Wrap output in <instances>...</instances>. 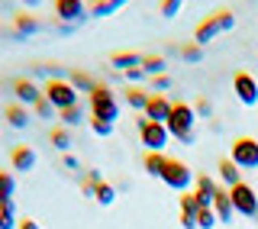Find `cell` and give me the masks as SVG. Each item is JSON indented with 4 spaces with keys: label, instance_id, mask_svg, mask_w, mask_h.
Here are the masks:
<instances>
[{
    "label": "cell",
    "instance_id": "obj_12",
    "mask_svg": "<svg viewBox=\"0 0 258 229\" xmlns=\"http://www.w3.org/2000/svg\"><path fill=\"white\" fill-rule=\"evenodd\" d=\"M13 94H16V103H23V107H36L42 100V87H36L29 78L13 81Z\"/></svg>",
    "mask_w": 258,
    "mask_h": 229
},
{
    "label": "cell",
    "instance_id": "obj_6",
    "mask_svg": "<svg viewBox=\"0 0 258 229\" xmlns=\"http://www.w3.org/2000/svg\"><path fill=\"white\" fill-rule=\"evenodd\" d=\"M136 129H139V142H142L149 152H165V149H168V139H171V136H168V129L161 126V123H152V120L139 117Z\"/></svg>",
    "mask_w": 258,
    "mask_h": 229
},
{
    "label": "cell",
    "instance_id": "obj_36",
    "mask_svg": "<svg viewBox=\"0 0 258 229\" xmlns=\"http://www.w3.org/2000/svg\"><path fill=\"white\" fill-rule=\"evenodd\" d=\"M91 129L97 136H113V123H103V120H94L91 117Z\"/></svg>",
    "mask_w": 258,
    "mask_h": 229
},
{
    "label": "cell",
    "instance_id": "obj_34",
    "mask_svg": "<svg viewBox=\"0 0 258 229\" xmlns=\"http://www.w3.org/2000/svg\"><path fill=\"white\" fill-rule=\"evenodd\" d=\"M181 4H184V0H161L158 10H161V16H168V20H171V16L181 13Z\"/></svg>",
    "mask_w": 258,
    "mask_h": 229
},
{
    "label": "cell",
    "instance_id": "obj_37",
    "mask_svg": "<svg viewBox=\"0 0 258 229\" xmlns=\"http://www.w3.org/2000/svg\"><path fill=\"white\" fill-rule=\"evenodd\" d=\"M152 87H155V94H165L168 87H171V78H168V75H155V78H152Z\"/></svg>",
    "mask_w": 258,
    "mask_h": 229
},
{
    "label": "cell",
    "instance_id": "obj_20",
    "mask_svg": "<svg viewBox=\"0 0 258 229\" xmlns=\"http://www.w3.org/2000/svg\"><path fill=\"white\" fill-rule=\"evenodd\" d=\"M216 175H220V181H223L226 187H236V184L242 181V175H239V168H236V165H232V161H229V158H223V161H220V168H216Z\"/></svg>",
    "mask_w": 258,
    "mask_h": 229
},
{
    "label": "cell",
    "instance_id": "obj_18",
    "mask_svg": "<svg viewBox=\"0 0 258 229\" xmlns=\"http://www.w3.org/2000/svg\"><path fill=\"white\" fill-rule=\"evenodd\" d=\"M110 65L116 71H129V68H139L142 65V55L139 52H116V55H110Z\"/></svg>",
    "mask_w": 258,
    "mask_h": 229
},
{
    "label": "cell",
    "instance_id": "obj_31",
    "mask_svg": "<svg viewBox=\"0 0 258 229\" xmlns=\"http://www.w3.org/2000/svg\"><path fill=\"white\" fill-rule=\"evenodd\" d=\"M100 181H103V178H100V171L91 168V171L84 175V181H81V191H84L87 197H94V194H97V184H100Z\"/></svg>",
    "mask_w": 258,
    "mask_h": 229
},
{
    "label": "cell",
    "instance_id": "obj_14",
    "mask_svg": "<svg viewBox=\"0 0 258 229\" xmlns=\"http://www.w3.org/2000/svg\"><path fill=\"white\" fill-rule=\"evenodd\" d=\"M194 194H197V200H200V207H213V194H216V187L220 184H213V178L210 175H197L194 178Z\"/></svg>",
    "mask_w": 258,
    "mask_h": 229
},
{
    "label": "cell",
    "instance_id": "obj_8",
    "mask_svg": "<svg viewBox=\"0 0 258 229\" xmlns=\"http://www.w3.org/2000/svg\"><path fill=\"white\" fill-rule=\"evenodd\" d=\"M194 171L184 165L181 158H168V165H165V175H161V181H165L168 187H171V191H190V184H194Z\"/></svg>",
    "mask_w": 258,
    "mask_h": 229
},
{
    "label": "cell",
    "instance_id": "obj_28",
    "mask_svg": "<svg viewBox=\"0 0 258 229\" xmlns=\"http://www.w3.org/2000/svg\"><path fill=\"white\" fill-rule=\"evenodd\" d=\"M13 210H16V203H0V229H16L20 223H16V216H13Z\"/></svg>",
    "mask_w": 258,
    "mask_h": 229
},
{
    "label": "cell",
    "instance_id": "obj_40",
    "mask_svg": "<svg viewBox=\"0 0 258 229\" xmlns=\"http://www.w3.org/2000/svg\"><path fill=\"white\" fill-rule=\"evenodd\" d=\"M64 168H75V171H78V168H81V161L75 158V155H64Z\"/></svg>",
    "mask_w": 258,
    "mask_h": 229
},
{
    "label": "cell",
    "instance_id": "obj_42",
    "mask_svg": "<svg viewBox=\"0 0 258 229\" xmlns=\"http://www.w3.org/2000/svg\"><path fill=\"white\" fill-rule=\"evenodd\" d=\"M23 4H26V7H36V4H39V0H23Z\"/></svg>",
    "mask_w": 258,
    "mask_h": 229
},
{
    "label": "cell",
    "instance_id": "obj_29",
    "mask_svg": "<svg viewBox=\"0 0 258 229\" xmlns=\"http://www.w3.org/2000/svg\"><path fill=\"white\" fill-rule=\"evenodd\" d=\"M213 226H220V216L213 213V207H200V213H197V229H213Z\"/></svg>",
    "mask_w": 258,
    "mask_h": 229
},
{
    "label": "cell",
    "instance_id": "obj_30",
    "mask_svg": "<svg viewBox=\"0 0 258 229\" xmlns=\"http://www.w3.org/2000/svg\"><path fill=\"white\" fill-rule=\"evenodd\" d=\"M94 200H97V203H103V207H110V203L116 200V187H110L107 181H100V184H97V194H94Z\"/></svg>",
    "mask_w": 258,
    "mask_h": 229
},
{
    "label": "cell",
    "instance_id": "obj_32",
    "mask_svg": "<svg viewBox=\"0 0 258 229\" xmlns=\"http://www.w3.org/2000/svg\"><path fill=\"white\" fill-rule=\"evenodd\" d=\"M84 120V110H81V103L78 107H68V110H61L58 113V123H64V126H75V123Z\"/></svg>",
    "mask_w": 258,
    "mask_h": 229
},
{
    "label": "cell",
    "instance_id": "obj_3",
    "mask_svg": "<svg viewBox=\"0 0 258 229\" xmlns=\"http://www.w3.org/2000/svg\"><path fill=\"white\" fill-rule=\"evenodd\" d=\"M232 26H236V16H232V10H216V13H210L207 20L197 26V32H194V42H197V45H207V42H213L220 32L232 29Z\"/></svg>",
    "mask_w": 258,
    "mask_h": 229
},
{
    "label": "cell",
    "instance_id": "obj_2",
    "mask_svg": "<svg viewBox=\"0 0 258 229\" xmlns=\"http://www.w3.org/2000/svg\"><path fill=\"white\" fill-rule=\"evenodd\" d=\"M87 110H91L94 120L116 123V117H119V100H116V94H113L107 84H97L94 91L87 94Z\"/></svg>",
    "mask_w": 258,
    "mask_h": 229
},
{
    "label": "cell",
    "instance_id": "obj_21",
    "mask_svg": "<svg viewBox=\"0 0 258 229\" xmlns=\"http://www.w3.org/2000/svg\"><path fill=\"white\" fill-rule=\"evenodd\" d=\"M48 142H52L58 152L68 155V149H71V133L64 126H52V129H48Z\"/></svg>",
    "mask_w": 258,
    "mask_h": 229
},
{
    "label": "cell",
    "instance_id": "obj_35",
    "mask_svg": "<svg viewBox=\"0 0 258 229\" xmlns=\"http://www.w3.org/2000/svg\"><path fill=\"white\" fill-rule=\"evenodd\" d=\"M32 110H36V117H42V120H52V117H58V110H55L52 103L45 100V97H42V100H39V103H36Z\"/></svg>",
    "mask_w": 258,
    "mask_h": 229
},
{
    "label": "cell",
    "instance_id": "obj_16",
    "mask_svg": "<svg viewBox=\"0 0 258 229\" xmlns=\"http://www.w3.org/2000/svg\"><path fill=\"white\" fill-rule=\"evenodd\" d=\"M4 120L10 123L13 129H26V126H29V110L23 107V103H7V110H4Z\"/></svg>",
    "mask_w": 258,
    "mask_h": 229
},
{
    "label": "cell",
    "instance_id": "obj_4",
    "mask_svg": "<svg viewBox=\"0 0 258 229\" xmlns=\"http://www.w3.org/2000/svg\"><path fill=\"white\" fill-rule=\"evenodd\" d=\"M42 97L48 103H52L55 110H68V107H78V91L68 84V81H61V78H48L45 81V87H42Z\"/></svg>",
    "mask_w": 258,
    "mask_h": 229
},
{
    "label": "cell",
    "instance_id": "obj_27",
    "mask_svg": "<svg viewBox=\"0 0 258 229\" xmlns=\"http://www.w3.org/2000/svg\"><path fill=\"white\" fill-rule=\"evenodd\" d=\"M142 71L145 75H161V71H165V59H161V55H142Z\"/></svg>",
    "mask_w": 258,
    "mask_h": 229
},
{
    "label": "cell",
    "instance_id": "obj_1",
    "mask_svg": "<svg viewBox=\"0 0 258 229\" xmlns=\"http://www.w3.org/2000/svg\"><path fill=\"white\" fill-rule=\"evenodd\" d=\"M194 123H197V113H194L190 103H187V100H174L171 117H168L165 129H168V136H171V139H177V142H184V145H190V142H194Z\"/></svg>",
    "mask_w": 258,
    "mask_h": 229
},
{
    "label": "cell",
    "instance_id": "obj_41",
    "mask_svg": "<svg viewBox=\"0 0 258 229\" xmlns=\"http://www.w3.org/2000/svg\"><path fill=\"white\" fill-rule=\"evenodd\" d=\"M16 229H39V223H36V219H20V226H16Z\"/></svg>",
    "mask_w": 258,
    "mask_h": 229
},
{
    "label": "cell",
    "instance_id": "obj_9",
    "mask_svg": "<svg viewBox=\"0 0 258 229\" xmlns=\"http://www.w3.org/2000/svg\"><path fill=\"white\" fill-rule=\"evenodd\" d=\"M232 91H236V97L245 107H255L258 103V81L248 75V71H236V78H232Z\"/></svg>",
    "mask_w": 258,
    "mask_h": 229
},
{
    "label": "cell",
    "instance_id": "obj_19",
    "mask_svg": "<svg viewBox=\"0 0 258 229\" xmlns=\"http://www.w3.org/2000/svg\"><path fill=\"white\" fill-rule=\"evenodd\" d=\"M68 84L75 87L78 94H81V91H84V94H91L94 87H97V81H94L91 75H87V71H68Z\"/></svg>",
    "mask_w": 258,
    "mask_h": 229
},
{
    "label": "cell",
    "instance_id": "obj_15",
    "mask_svg": "<svg viewBox=\"0 0 258 229\" xmlns=\"http://www.w3.org/2000/svg\"><path fill=\"white\" fill-rule=\"evenodd\" d=\"M10 165H13V171H32V165H36L32 145H16V149L10 152Z\"/></svg>",
    "mask_w": 258,
    "mask_h": 229
},
{
    "label": "cell",
    "instance_id": "obj_24",
    "mask_svg": "<svg viewBox=\"0 0 258 229\" xmlns=\"http://www.w3.org/2000/svg\"><path fill=\"white\" fill-rule=\"evenodd\" d=\"M32 32H39V20L32 13H20L16 16V36H32Z\"/></svg>",
    "mask_w": 258,
    "mask_h": 229
},
{
    "label": "cell",
    "instance_id": "obj_38",
    "mask_svg": "<svg viewBox=\"0 0 258 229\" xmlns=\"http://www.w3.org/2000/svg\"><path fill=\"white\" fill-rule=\"evenodd\" d=\"M123 78H126V81H129V84H133V87H136V84H139V81L145 78V71H142V65H139V68H129V71H123Z\"/></svg>",
    "mask_w": 258,
    "mask_h": 229
},
{
    "label": "cell",
    "instance_id": "obj_25",
    "mask_svg": "<svg viewBox=\"0 0 258 229\" xmlns=\"http://www.w3.org/2000/svg\"><path fill=\"white\" fill-rule=\"evenodd\" d=\"M13 191H16V178L7 175V171L0 168V203H10L13 200Z\"/></svg>",
    "mask_w": 258,
    "mask_h": 229
},
{
    "label": "cell",
    "instance_id": "obj_23",
    "mask_svg": "<svg viewBox=\"0 0 258 229\" xmlns=\"http://www.w3.org/2000/svg\"><path fill=\"white\" fill-rule=\"evenodd\" d=\"M123 97H126V103H129L133 110H142V113H145V103H149V94H145L142 87H133V84H129Z\"/></svg>",
    "mask_w": 258,
    "mask_h": 229
},
{
    "label": "cell",
    "instance_id": "obj_17",
    "mask_svg": "<svg viewBox=\"0 0 258 229\" xmlns=\"http://www.w3.org/2000/svg\"><path fill=\"white\" fill-rule=\"evenodd\" d=\"M165 165H168V155L165 152H145L142 168L149 171L152 178H161V175H165Z\"/></svg>",
    "mask_w": 258,
    "mask_h": 229
},
{
    "label": "cell",
    "instance_id": "obj_39",
    "mask_svg": "<svg viewBox=\"0 0 258 229\" xmlns=\"http://www.w3.org/2000/svg\"><path fill=\"white\" fill-rule=\"evenodd\" d=\"M194 113H200V117H210V113H213V107H210V100H197Z\"/></svg>",
    "mask_w": 258,
    "mask_h": 229
},
{
    "label": "cell",
    "instance_id": "obj_26",
    "mask_svg": "<svg viewBox=\"0 0 258 229\" xmlns=\"http://www.w3.org/2000/svg\"><path fill=\"white\" fill-rule=\"evenodd\" d=\"M119 7H126V0H94L91 13L94 16H110V13H116Z\"/></svg>",
    "mask_w": 258,
    "mask_h": 229
},
{
    "label": "cell",
    "instance_id": "obj_13",
    "mask_svg": "<svg viewBox=\"0 0 258 229\" xmlns=\"http://www.w3.org/2000/svg\"><path fill=\"white\" fill-rule=\"evenodd\" d=\"M213 213L220 216V223H226V219L236 216V210H232V197H229V187H216V194H213Z\"/></svg>",
    "mask_w": 258,
    "mask_h": 229
},
{
    "label": "cell",
    "instance_id": "obj_22",
    "mask_svg": "<svg viewBox=\"0 0 258 229\" xmlns=\"http://www.w3.org/2000/svg\"><path fill=\"white\" fill-rule=\"evenodd\" d=\"M197 213H200V200H197V194H194V191H184V194H181V216L197 219Z\"/></svg>",
    "mask_w": 258,
    "mask_h": 229
},
{
    "label": "cell",
    "instance_id": "obj_7",
    "mask_svg": "<svg viewBox=\"0 0 258 229\" xmlns=\"http://www.w3.org/2000/svg\"><path fill=\"white\" fill-rule=\"evenodd\" d=\"M229 197H232V210H236L239 216H258V194H255V187L252 184H245V181H239L236 187H229Z\"/></svg>",
    "mask_w": 258,
    "mask_h": 229
},
{
    "label": "cell",
    "instance_id": "obj_11",
    "mask_svg": "<svg viewBox=\"0 0 258 229\" xmlns=\"http://www.w3.org/2000/svg\"><path fill=\"white\" fill-rule=\"evenodd\" d=\"M52 7H55V16L61 23H68V26H75V23H81L87 16L84 0H52Z\"/></svg>",
    "mask_w": 258,
    "mask_h": 229
},
{
    "label": "cell",
    "instance_id": "obj_5",
    "mask_svg": "<svg viewBox=\"0 0 258 229\" xmlns=\"http://www.w3.org/2000/svg\"><path fill=\"white\" fill-rule=\"evenodd\" d=\"M229 161L236 165L239 171H252L258 168V139L252 136H239L229 149Z\"/></svg>",
    "mask_w": 258,
    "mask_h": 229
},
{
    "label": "cell",
    "instance_id": "obj_10",
    "mask_svg": "<svg viewBox=\"0 0 258 229\" xmlns=\"http://www.w3.org/2000/svg\"><path fill=\"white\" fill-rule=\"evenodd\" d=\"M171 107H174L171 97H165V94H149V103H145V113H142V117L165 126L168 117H171Z\"/></svg>",
    "mask_w": 258,
    "mask_h": 229
},
{
    "label": "cell",
    "instance_id": "obj_33",
    "mask_svg": "<svg viewBox=\"0 0 258 229\" xmlns=\"http://www.w3.org/2000/svg\"><path fill=\"white\" fill-rule=\"evenodd\" d=\"M181 59L184 62H204V45H197V42L181 45Z\"/></svg>",
    "mask_w": 258,
    "mask_h": 229
}]
</instances>
